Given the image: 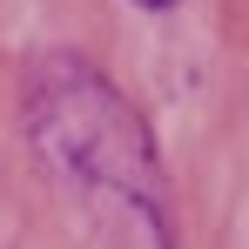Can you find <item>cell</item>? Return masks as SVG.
Listing matches in <instances>:
<instances>
[{
    "instance_id": "6da1fadb",
    "label": "cell",
    "mask_w": 249,
    "mask_h": 249,
    "mask_svg": "<svg viewBox=\"0 0 249 249\" xmlns=\"http://www.w3.org/2000/svg\"><path fill=\"white\" fill-rule=\"evenodd\" d=\"M34 135H41V148H54L74 175L101 182V189L135 196V189L155 182L142 122L94 81V68H81V61H61L34 88Z\"/></svg>"
},
{
    "instance_id": "7a4b0ae2",
    "label": "cell",
    "mask_w": 249,
    "mask_h": 249,
    "mask_svg": "<svg viewBox=\"0 0 249 249\" xmlns=\"http://www.w3.org/2000/svg\"><path fill=\"white\" fill-rule=\"evenodd\" d=\"M142 7H175V0H142Z\"/></svg>"
}]
</instances>
